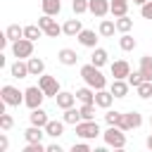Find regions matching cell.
<instances>
[{
    "label": "cell",
    "instance_id": "obj_38",
    "mask_svg": "<svg viewBox=\"0 0 152 152\" xmlns=\"http://www.w3.org/2000/svg\"><path fill=\"white\" fill-rule=\"evenodd\" d=\"M126 81H128V83H131V86H133V88H138V86H140V83H142V81H145V78H142V74H140V69H138V71H131V74H128V78H126Z\"/></svg>",
    "mask_w": 152,
    "mask_h": 152
},
{
    "label": "cell",
    "instance_id": "obj_28",
    "mask_svg": "<svg viewBox=\"0 0 152 152\" xmlns=\"http://www.w3.org/2000/svg\"><path fill=\"white\" fill-rule=\"evenodd\" d=\"M5 36H7L10 43H14V40L24 38V26H19V24H10V26L5 28Z\"/></svg>",
    "mask_w": 152,
    "mask_h": 152
},
{
    "label": "cell",
    "instance_id": "obj_20",
    "mask_svg": "<svg viewBox=\"0 0 152 152\" xmlns=\"http://www.w3.org/2000/svg\"><path fill=\"white\" fill-rule=\"evenodd\" d=\"M62 31H64V36H71V38H76V36L83 31V26H81V19H66V21H64V26H62Z\"/></svg>",
    "mask_w": 152,
    "mask_h": 152
},
{
    "label": "cell",
    "instance_id": "obj_6",
    "mask_svg": "<svg viewBox=\"0 0 152 152\" xmlns=\"http://www.w3.org/2000/svg\"><path fill=\"white\" fill-rule=\"evenodd\" d=\"M12 55H14L17 59H28V57L33 55V40H28V38L14 40V43H12Z\"/></svg>",
    "mask_w": 152,
    "mask_h": 152
},
{
    "label": "cell",
    "instance_id": "obj_39",
    "mask_svg": "<svg viewBox=\"0 0 152 152\" xmlns=\"http://www.w3.org/2000/svg\"><path fill=\"white\" fill-rule=\"evenodd\" d=\"M12 126H14V119H12L10 114L2 112V114H0V128H2V131H10Z\"/></svg>",
    "mask_w": 152,
    "mask_h": 152
},
{
    "label": "cell",
    "instance_id": "obj_3",
    "mask_svg": "<svg viewBox=\"0 0 152 152\" xmlns=\"http://www.w3.org/2000/svg\"><path fill=\"white\" fill-rule=\"evenodd\" d=\"M74 128H76V135L83 138V140H93V138L100 135V126H97L95 119H83V121H78Z\"/></svg>",
    "mask_w": 152,
    "mask_h": 152
},
{
    "label": "cell",
    "instance_id": "obj_27",
    "mask_svg": "<svg viewBox=\"0 0 152 152\" xmlns=\"http://www.w3.org/2000/svg\"><path fill=\"white\" fill-rule=\"evenodd\" d=\"M140 74H142L145 81H152V55L140 57Z\"/></svg>",
    "mask_w": 152,
    "mask_h": 152
},
{
    "label": "cell",
    "instance_id": "obj_37",
    "mask_svg": "<svg viewBox=\"0 0 152 152\" xmlns=\"http://www.w3.org/2000/svg\"><path fill=\"white\" fill-rule=\"evenodd\" d=\"M59 33H64V31H62V26H59L57 21H52V24L45 28V36H48V38H57Z\"/></svg>",
    "mask_w": 152,
    "mask_h": 152
},
{
    "label": "cell",
    "instance_id": "obj_40",
    "mask_svg": "<svg viewBox=\"0 0 152 152\" xmlns=\"http://www.w3.org/2000/svg\"><path fill=\"white\" fill-rule=\"evenodd\" d=\"M21 152H48V147L43 142H26V147Z\"/></svg>",
    "mask_w": 152,
    "mask_h": 152
},
{
    "label": "cell",
    "instance_id": "obj_19",
    "mask_svg": "<svg viewBox=\"0 0 152 152\" xmlns=\"http://www.w3.org/2000/svg\"><path fill=\"white\" fill-rule=\"evenodd\" d=\"M43 135H45V128H40V126H28L26 131H24V138H26V142H43Z\"/></svg>",
    "mask_w": 152,
    "mask_h": 152
},
{
    "label": "cell",
    "instance_id": "obj_29",
    "mask_svg": "<svg viewBox=\"0 0 152 152\" xmlns=\"http://www.w3.org/2000/svg\"><path fill=\"white\" fill-rule=\"evenodd\" d=\"M107 50L104 48H93V55H90V62L95 64V66H104L107 64Z\"/></svg>",
    "mask_w": 152,
    "mask_h": 152
},
{
    "label": "cell",
    "instance_id": "obj_36",
    "mask_svg": "<svg viewBox=\"0 0 152 152\" xmlns=\"http://www.w3.org/2000/svg\"><path fill=\"white\" fill-rule=\"evenodd\" d=\"M71 10H74V14L88 12V0H71Z\"/></svg>",
    "mask_w": 152,
    "mask_h": 152
},
{
    "label": "cell",
    "instance_id": "obj_41",
    "mask_svg": "<svg viewBox=\"0 0 152 152\" xmlns=\"http://www.w3.org/2000/svg\"><path fill=\"white\" fill-rule=\"evenodd\" d=\"M140 14H142V19H152V0L140 5Z\"/></svg>",
    "mask_w": 152,
    "mask_h": 152
},
{
    "label": "cell",
    "instance_id": "obj_10",
    "mask_svg": "<svg viewBox=\"0 0 152 152\" xmlns=\"http://www.w3.org/2000/svg\"><path fill=\"white\" fill-rule=\"evenodd\" d=\"M112 102H114L112 90H104V88L95 90V104H97L100 109H109V107H112Z\"/></svg>",
    "mask_w": 152,
    "mask_h": 152
},
{
    "label": "cell",
    "instance_id": "obj_33",
    "mask_svg": "<svg viewBox=\"0 0 152 152\" xmlns=\"http://www.w3.org/2000/svg\"><path fill=\"white\" fill-rule=\"evenodd\" d=\"M133 28V19L128 17V14H124V17H116V31H121V33H128Z\"/></svg>",
    "mask_w": 152,
    "mask_h": 152
},
{
    "label": "cell",
    "instance_id": "obj_14",
    "mask_svg": "<svg viewBox=\"0 0 152 152\" xmlns=\"http://www.w3.org/2000/svg\"><path fill=\"white\" fill-rule=\"evenodd\" d=\"M88 12H93L95 17L109 14V0H88Z\"/></svg>",
    "mask_w": 152,
    "mask_h": 152
},
{
    "label": "cell",
    "instance_id": "obj_42",
    "mask_svg": "<svg viewBox=\"0 0 152 152\" xmlns=\"http://www.w3.org/2000/svg\"><path fill=\"white\" fill-rule=\"evenodd\" d=\"M52 21H55V19H52V14H43V17L38 19V26H40V28L45 31V28H48V26H50Z\"/></svg>",
    "mask_w": 152,
    "mask_h": 152
},
{
    "label": "cell",
    "instance_id": "obj_23",
    "mask_svg": "<svg viewBox=\"0 0 152 152\" xmlns=\"http://www.w3.org/2000/svg\"><path fill=\"white\" fill-rule=\"evenodd\" d=\"M26 62H28V74H31V76H40V74H45V62H43L40 57H28Z\"/></svg>",
    "mask_w": 152,
    "mask_h": 152
},
{
    "label": "cell",
    "instance_id": "obj_48",
    "mask_svg": "<svg viewBox=\"0 0 152 152\" xmlns=\"http://www.w3.org/2000/svg\"><path fill=\"white\" fill-rule=\"evenodd\" d=\"M150 128H152V116H150Z\"/></svg>",
    "mask_w": 152,
    "mask_h": 152
},
{
    "label": "cell",
    "instance_id": "obj_44",
    "mask_svg": "<svg viewBox=\"0 0 152 152\" xmlns=\"http://www.w3.org/2000/svg\"><path fill=\"white\" fill-rule=\"evenodd\" d=\"M7 147H10V140L5 133H0V152H7Z\"/></svg>",
    "mask_w": 152,
    "mask_h": 152
},
{
    "label": "cell",
    "instance_id": "obj_30",
    "mask_svg": "<svg viewBox=\"0 0 152 152\" xmlns=\"http://www.w3.org/2000/svg\"><path fill=\"white\" fill-rule=\"evenodd\" d=\"M43 33H45V31H43L38 24H28V26H24V38H28V40H33V43H36Z\"/></svg>",
    "mask_w": 152,
    "mask_h": 152
},
{
    "label": "cell",
    "instance_id": "obj_34",
    "mask_svg": "<svg viewBox=\"0 0 152 152\" xmlns=\"http://www.w3.org/2000/svg\"><path fill=\"white\" fill-rule=\"evenodd\" d=\"M135 93H138V97L150 100V97H152V81H142V83L135 88Z\"/></svg>",
    "mask_w": 152,
    "mask_h": 152
},
{
    "label": "cell",
    "instance_id": "obj_45",
    "mask_svg": "<svg viewBox=\"0 0 152 152\" xmlns=\"http://www.w3.org/2000/svg\"><path fill=\"white\" fill-rule=\"evenodd\" d=\"M48 152H62V147L57 142H52V145H48Z\"/></svg>",
    "mask_w": 152,
    "mask_h": 152
},
{
    "label": "cell",
    "instance_id": "obj_8",
    "mask_svg": "<svg viewBox=\"0 0 152 152\" xmlns=\"http://www.w3.org/2000/svg\"><path fill=\"white\" fill-rule=\"evenodd\" d=\"M142 124V114L131 109V112H124V124H121V131H131V128H140Z\"/></svg>",
    "mask_w": 152,
    "mask_h": 152
},
{
    "label": "cell",
    "instance_id": "obj_32",
    "mask_svg": "<svg viewBox=\"0 0 152 152\" xmlns=\"http://www.w3.org/2000/svg\"><path fill=\"white\" fill-rule=\"evenodd\" d=\"M104 121H107V126H119V128H121V124H124V112H116V109L112 112V109H109V112L104 114Z\"/></svg>",
    "mask_w": 152,
    "mask_h": 152
},
{
    "label": "cell",
    "instance_id": "obj_24",
    "mask_svg": "<svg viewBox=\"0 0 152 152\" xmlns=\"http://www.w3.org/2000/svg\"><path fill=\"white\" fill-rule=\"evenodd\" d=\"M40 5H43V14L57 17L62 12V0H40Z\"/></svg>",
    "mask_w": 152,
    "mask_h": 152
},
{
    "label": "cell",
    "instance_id": "obj_18",
    "mask_svg": "<svg viewBox=\"0 0 152 152\" xmlns=\"http://www.w3.org/2000/svg\"><path fill=\"white\" fill-rule=\"evenodd\" d=\"M10 74H12V78H26V76H31V74H28V62L17 59V62L10 66Z\"/></svg>",
    "mask_w": 152,
    "mask_h": 152
},
{
    "label": "cell",
    "instance_id": "obj_43",
    "mask_svg": "<svg viewBox=\"0 0 152 152\" xmlns=\"http://www.w3.org/2000/svg\"><path fill=\"white\" fill-rule=\"evenodd\" d=\"M71 152H90V145L88 142H74L71 145Z\"/></svg>",
    "mask_w": 152,
    "mask_h": 152
},
{
    "label": "cell",
    "instance_id": "obj_46",
    "mask_svg": "<svg viewBox=\"0 0 152 152\" xmlns=\"http://www.w3.org/2000/svg\"><path fill=\"white\" fill-rule=\"evenodd\" d=\"M145 145H147V147L152 150V135H147V140H145Z\"/></svg>",
    "mask_w": 152,
    "mask_h": 152
},
{
    "label": "cell",
    "instance_id": "obj_4",
    "mask_svg": "<svg viewBox=\"0 0 152 152\" xmlns=\"http://www.w3.org/2000/svg\"><path fill=\"white\" fill-rule=\"evenodd\" d=\"M45 97H48V95L43 93V88H40V86H28V88L24 90V104H26L28 109H36V107H40Z\"/></svg>",
    "mask_w": 152,
    "mask_h": 152
},
{
    "label": "cell",
    "instance_id": "obj_17",
    "mask_svg": "<svg viewBox=\"0 0 152 152\" xmlns=\"http://www.w3.org/2000/svg\"><path fill=\"white\" fill-rule=\"evenodd\" d=\"M45 135H50V138H62V135H64V119H62V121L50 119V121L45 124Z\"/></svg>",
    "mask_w": 152,
    "mask_h": 152
},
{
    "label": "cell",
    "instance_id": "obj_9",
    "mask_svg": "<svg viewBox=\"0 0 152 152\" xmlns=\"http://www.w3.org/2000/svg\"><path fill=\"white\" fill-rule=\"evenodd\" d=\"M109 71H112L114 78H128V74H131V64H128L126 59H116V62H112Z\"/></svg>",
    "mask_w": 152,
    "mask_h": 152
},
{
    "label": "cell",
    "instance_id": "obj_1",
    "mask_svg": "<svg viewBox=\"0 0 152 152\" xmlns=\"http://www.w3.org/2000/svg\"><path fill=\"white\" fill-rule=\"evenodd\" d=\"M81 78L86 81V86H90V88H95V90H100V88H104V86H107V78L102 76L100 66H95L93 62L81 66Z\"/></svg>",
    "mask_w": 152,
    "mask_h": 152
},
{
    "label": "cell",
    "instance_id": "obj_31",
    "mask_svg": "<svg viewBox=\"0 0 152 152\" xmlns=\"http://www.w3.org/2000/svg\"><path fill=\"white\" fill-rule=\"evenodd\" d=\"M135 38L131 36V33H121V38H119V48L124 50V52H131V50H135Z\"/></svg>",
    "mask_w": 152,
    "mask_h": 152
},
{
    "label": "cell",
    "instance_id": "obj_2",
    "mask_svg": "<svg viewBox=\"0 0 152 152\" xmlns=\"http://www.w3.org/2000/svg\"><path fill=\"white\" fill-rule=\"evenodd\" d=\"M102 138H104V142H107L109 147H114V150H124V147H126V131H121L119 126H109V128L102 133Z\"/></svg>",
    "mask_w": 152,
    "mask_h": 152
},
{
    "label": "cell",
    "instance_id": "obj_12",
    "mask_svg": "<svg viewBox=\"0 0 152 152\" xmlns=\"http://www.w3.org/2000/svg\"><path fill=\"white\" fill-rule=\"evenodd\" d=\"M128 88H131V83H128L126 78H114L112 86H109V90H112L114 97H126V95H128Z\"/></svg>",
    "mask_w": 152,
    "mask_h": 152
},
{
    "label": "cell",
    "instance_id": "obj_26",
    "mask_svg": "<svg viewBox=\"0 0 152 152\" xmlns=\"http://www.w3.org/2000/svg\"><path fill=\"white\" fill-rule=\"evenodd\" d=\"M62 119H64V124H69V126H76L78 121H83V119H81V109H76V107H69V109H64Z\"/></svg>",
    "mask_w": 152,
    "mask_h": 152
},
{
    "label": "cell",
    "instance_id": "obj_7",
    "mask_svg": "<svg viewBox=\"0 0 152 152\" xmlns=\"http://www.w3.org/2000/svg\"><path fill=\"white\" fill-rule=\"evenodd\" d=\"M38 86L43 88V93H45L48 97H57V93H59V83H57L55 76L40 74V76H38Z\"/></svg>",
    "mask_w": 152,
    "mask_h": 152
},
{
    "label": "cell",
    "instance_id": "obj_22",
    "mask_svg": "<svg viewBox=\"0 0 152 152\" xmlns=\"http://www.w3.org/2000/svg\"><path fill=\"white\" fill-rule=\"evenodd\" d=\"M109 12L114 14V19L128 14V0H109Z\"/></svg>",
    "mask_w": 152,
    "mask_h": 152
},
{
    "label": "cell",
    "instance_id": "obj_25",
    "mask_svg": "<svg viewBox=\"0 0 152 152\" xmlns=\"http://www.w3.org/2000/svg\"><path fill=\"white\" fill-rule=\"evenodd\" d=\"M114 31H116V21H112V19H102V21H100L97 33H100L102 38H112V36H114Z\"/></svg>",
    "mask_w": 152,
    "mask_h": 152
},
{
    "label": "cell",
    "instance_id": "obj_13",
    "mask_svg": "<svg viewBox=\"0 0 152 152\" xmlns=\"http://www.w3.org/2000/svg\"><path fill=\"white\" fill-rule=\"evenodd\" d=\"M28 121H31L33 126H40V128H45V124L50 121V116H48V112H45L43 107H36V109H31V114H28Z\"/></svg>",
    "mask_w": 152,
    "mask_h": 152
},
{
    "label": "cell",
    "instance_id": "obj_35",
    "mask_svg": "<svg viewBox=\"0 0 152 152\" xmlns=\"http://www.w3.org/2000/svg\"><path fill=\"white\" fill-rule=\"evenodd\" d=\"M95 102H88V104H81V119H95Z\"/></svg>",
    "mask_w": 152,
    "mask_h": 152
},
{
    "label": "cell",
    "instance_id": "obj_47",
    "mask_svg": "<svg viewBox=\"0 0 152 152\" xmlns=\"http://www.w3.org/2000/svg\"><path fill=\"white\" fill-rule=\"evenodd\" d=\"M133 2H135V5H145L147 0H133Z\"/></svg>",
    "mask_w": 152,
    "mask_h": 152
},
{
    "label": "cell",
    "instance_id": "obj_16",
    "mask_svg": "<svg viewBox=\"0 0 152 152\" xmlns=\"http://www.w3.org/2000/svg\"><path fill=\"white\" fill-rule=\"evenodd\" d=\"M55 102H57V107H59V109H69V107H74V102H76V93L59 90V93H57V97H55Z\"/></svg>",
    "mask_w": 152,
    "mask_h": 152
},
{
    "label": "cell",
    "instance_id": "obj_5",
    "mask_svg": "<svg viewBox=\"0 0 152 152\" xmlns=\"http://www.w3.org/2000/svg\"><path fill=\"white\" fill-rule=\"evenodd\" d=\"M0 95H2V102H5L7 107H19V104H24V93H21L19 88H14V86H2V88H0Z\"/></svg>",
    "mask_w": 152,
    "mask_h": 152
},
{
    "label": "cell",
    "instance_id": "obj_15",
    "mask_svg": "<svg viewBox=\"0 0 152 152\" xmlns=\"http://www.w3.org/2000/svg\"><path fill=\"white\" fill-rule=\"evenodd\" d=\"M57 59H59L64 66H74V64L78 62V55H76V50H71V48H62V50L57 52Z\"/></svg>",
    "mask_w": 152,
    "mask_h": 152
},
{
    "label": "cell",
    "instance_id": "obj_11",
    "mask_svg": "<svg viewBox=\"0 0 152 152\" xmlns=\"http://www.w3.org/2000/svg\"><path fill=\"white\" fill-rule=\"evenodd\" d=\"M76 38H78V43H81L83 48H90V50H93V48H97V33H95V31H90V28H83Z\"/></svg>",
    "mask_w": 152,
    "mask_h": 152
},
{
    "label": "cell",
    "instance_id": "obj_21",
    "mask_svg": "<svg viewBox=\"0 0 152 152\" xmlns=\"http://www.w3.org/2000/svg\"><path fill=\"white\" fill-rule=\"evenodd\" d=\"M76 100H78L81 104L95 102V88H90V86H83V88H78V90H76Z\"/></svg>",
    "mask_w": 152,
    "mask_h": 152
}]
</instances>
